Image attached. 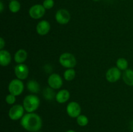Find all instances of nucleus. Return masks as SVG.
I'll return each mask as SVG.
<instances>
[{
    "label": "nucleus",
    "instance_id": "obj_26",
    "mask_svg": "<svg viewBox=\"0 0 133 132\" xmlns=\"http://www.w3.org/2000/svg\"><path fill=\"white\" fill-rule=\"evenodd\" d=\"M4 10V5H3V3L2 1H0V12H3Z\"/></svg>",
    "mask_w": 133,
    "mask_h": 132
},
{
    "label": "nucleus",
    "instance_id": "obj_3",
    "mask_svg": "<svg viewBox=\"0 0 133 132\" xmlns=\"http://www.w3.org/2000/svg\"><path fill=\"white\" fill-rule=\"evenodd\" d=\"M59 63L62 67L66 69L74 68L77 65V60L71 53H64L60 56Z\"/></svg>",
    "mask_w": 133,
    "mask_h": 132
},
{
    "label": "nucleus",
    "instance_id": "obj_6",
    "mask_svg": "<svg viewBox=\"0 0 133 132\" xmlns=\"http://www.w3.org/2000/svg\"><path fill=\"white\" fill-rule=\"evenodd\" d=\"M46 9L42 5L36 4L31 6L29 10V15L34 19H38L42 18L45 13Z\"/></svg>",
    "mask_w": 133,
    "mask_h": 132
},
{
    "label": "nucleus",
    "instance_id": "obj_19",
    "mask_svg": "<svg viewBox=\"0 0 133 132\" xmlns=\"http://www.w3.org/2000/svg\"><path fill=\"white\" fill-rule=\"evenodd\" d=\"M9 9L12 13L18 12L21 9L20 3L18 0H12L9 3Z\"/></svg>",
    "mask_w": 133,
    "mask_h": 132
},
{
    "label": "nucleus",
    "instance_id": "obj_17",
    "mask_svg": "<svg viewBox=\"0 0 133 132\" xmlns=\"http://www.w3.org/2000/svg\"><path fill=\"white\" fill-rule=\"evenodd\" d=\"M27 88L29 92L33 94H36L40 92V85L36 80H31L27 82Z\"/></svg>",
    "mask_w": 133,
    "mask_h": 132
},
{
    "label": "nucleus",
    "instance_id": "obj_7",
    "mask_svg": "<svg viewBox=\"0 0 133 132\" xmlns=\"http://www.w3.org/2000/svg\"><path fill=\"white\" fill-rule=\"evenodd\" d=\"M55 20L61 25H66L70 22L71 15L66 9H61L57 10L55 14Z\"/></svg>",
    "mask_w": 133,
    "mask_h": 132
},
{
    "label": "nucleus",
    "instance_id": "obj_21",
    "mask_svg": "<svg viewBox=\"0 0 133 132\" xmlns=\"http://www.w3.org/2000/svg\"><path fill=\"white\" fill-rule=\"evenodd\" d=\"M129 66L128 61L124 58H119L116 61V67L121 71H125Z\"/></svg>",
    "mask_w": 133,
    "mask_h": 132
},
{
    "label": "nucleus",
    "instance_id": "obj_2",
    "mask_svg": "<svg viewBox=\"0 0 133 132\" xmlns=\"http://www.w3.org/2000/svg\"><path fill=\"white\" fill-rule=\"evenodd\" d=\"M40 104V100L34 94L26 96L23 101V106L27 113H33L38 109Z\"/></svg>",
    "mask_w": 133,
    "mask_h": 132
},
{
    "label": "nucleus",
    "instance_id": "obj_20",
    "mask_svg": "<svg viewBox=\"0 0 133 132\" xmlns=\"http://www.w3.org/2000/svg\"><path fill=\"white\" fill-rule=\"evenodd\" d=\"M76 75L75 69L74 68L67 69L64 72V78L68 82H70L74 80Z\"/></svg>",
    "mask_w": 133,
    "mask_h": 132
},
{
    "label": "nucleus",
    "instance_id": "obj_10",
    "mask_svg": "<svg viewBox=\"0 0 133 132\" xmlns=\"http://www.w3.org/2000/svg\"><path fill=\"white\" fill-rule=\"evenodd\" d=\"M122 76L121 70L117 67H113L109 69L106 72V79L110 83H115L120 79Z\"/></svg>",
    "mask_w": 133,
    "mask_h": 132
},
{
    "label": "nucleus",
    "instance_id": "obj_15",
    "mask_svg": "<svg viewBox=\"0 0 133 132\" xmlns=\"http://www.w3.org/2000/svg\"><path fill=\"white\" fill-rule=\"evenodd\" d=\"M27 58V52L25 49H20L17 50L14 56V60L18 64L23 63Z\"/></svg>",
    "mask_w": 133,
    "mask_h": 132
},
{
    "label": "nucleus",
    "instance_id": "obj_28",
    "mask_svg": "<svg viewBox=\"0 0 133 132\" xmlns=\"http://www.w3.org/2000/svg\"><path fill=\"white\" fill-rule=\"evenodd\" d=\"M94 1H99V0H93Z\"/></svg>",
    "mask_w": 133,
    "mask_h": 132
},
{
    "label": "nucleus",
    "instance_id": "obj_14",
    "mask_svg": "<svg viewBox=\"0 0 133 132\" xmlns=\"http://www.w3.org/2000/svg\"><path fill=\"white\" fill-rule=\"evenodd\" d=\"M70 97V93L67 89H61L56 94L55 99L59 104H64L67 102Z\"/></svg>",
    "mask_w": 133,
    "mask_h": 132
},
{
    "label": "nucleus",
    "instance_id": "obj_9",
    "mask_svg": "<svg viewBox=\"0 0 133 132\" xmlns=\"http://www.w3.org/2000/svg\"><path fill=\"white\" fill-rule=\"evenodd\" d=\"M48 85L53 89H59L63 85L62 77L57 73H52L48 79Z\"/></svg>",
    "mask_w": 133,
    "mask_h": 132
},
{
    "label": "nucleus",
    "instance_id": "obj_30",
    "mask_svg": "<svg viewBox=\"0 0 133 132\" xmlns=\"http://www.w3.org/2000/svg\"><path fill=\"white\" fill-rule=\"evenodd\" d=\"M121 1H123V0H121Z\"/></svg>",
    "mask_w": 133,
    "mask_h": 132
},
{
    "label": "nucleus",
    "instance_id": "obj_27",
    "mask_svg": "<svg viewBox=\"0 0 133 132\" xmlns=\"http://www.w3.org/2000/svg\"><path fill=\"white\" fill-rule=\"evenodd\" d=\"M66 132H76V131L74 130H72V129H70V130H68L67 131H66Z\"/></svg>",
    "mask_w": 133,
    "mask_h": 132
},
{
    "label": "nucleus",
    "instance_id": "obj_1",
    "mask_svg": "<svg viewBox=\"0 0 133 132\" xmlns=\"http://www.w3.org/2000/svg\"><path fill=\"white\" fill-rule=\"evenodd\" d=\"M20 124L28 131L37 132L42 126V120L38 114L27 113L21 119Z\"/></svg>",
    "mask_w": 133,
    "mask_h": 132
},
{
    "label": "nucleus",
    "instance_id": "obj_22",
    "mask_svg": "<svg viewBox=\"0 0 133 132\" xmlns=\"http://www.w3.org/2000/svg\"><path fill=\"white\" fill-rule=\"evenodd\" d=\"M76 119L77 123L78 124V125L82 127L86 126L88 124V122H89L88 118L84 115H80Z\"/></svg>",
    "mask_w": 133,
    "mask_h": 132
},
{
    "label": "nucleus",
    "instance_id": "obj_18",
    "mask_svg": "<svg viewBox=\"0 0 133 132\" xmlns=\"http://www.w3.org/2000/svg\"><path fill=\"white\" fill-rule=\"evenodd\" d=\"M55 89H52L50 87H45L43 91V97L47 100H51L56 97V94L55 93Z\"/></svg>",
    "mask_w": 133,
    "mask_h": 132
},
{
    "label": "nucleus",
    "instance_id": "obj_24",
    "mask_svg": "<svg viewBox=\"0 0 133 132\" xmlns=\"http://www.w3.org/2000/svg\"><path fill=\"white\" fill-rule=\"evenodd\" d=\"M54 0H44L42 5L46 10H49L54 6Z\"/></svg>",
    "mask_w": 133,
    "mask_h": 132
},
{
    "label": "nucleus",
    "instance_id": "obj_13",
    "mask_svg": "<svg viewBox=\"0 0 133 132\" xmlns=\"http://www.w3.org/2000/svg\"><path fill=\"white\" fill-rule=\"evenodd\" d=\"M11 54L8 50H0V64L3 67H6L9 65L11 62Z\"/></svg>",
    "mask_w": 133,
    "mask_h": 132
},
{
    "label": "nucleus",
    "instance_id": "obj_11",
    "mask_svg": "<svg viewBox=\"0 0 133 132\" xmlns=\"http://www.w3.org/2000/svg\"><path fill=\"white\" fill-rule=\"evenodd\" d=\"M29 72L28 67L24 63H19L14 67V74L17 78L21 80H25L28 77Z\"/></svg>",
    "mask_w": 133,
    "mask_h": 132
},
{
    "label": "nucleus",
    "instance_id": "obj_16",
    "mask_svg": "<svg viewBox=\"0 0 133 132\" xmlns=\"http://www.w3.org/2000/svg\"><path fill=\"white\" fill-rule=\"evenodd\" d=\"M122 78L123 82L129 86H133V70L127 69L122 74Z\"/></svg>",
    "mask_w": 133,
    "mask_h": 132
},
{
    "label": "nucleus",
    "instance_id": "obj_5",
    "mask_svg": "<svg viewBox=\"0 0 133 132\" xmlns=\"http://www.w3.org/2000/svg\"><path fill=\"white\" fill-rule=\"evenodd\" d=\"M25 109L23 105L15 104L10 107L9 111V116L11 120H18L24 115Z\"/></svg>",
    "mask_w": 133,
    "mask_h": 132
},
{
    "label": "nucleus",
    "instance_id": "obj_12",
    "mask_svg": "<svg viewBox=\"0 0 133 132\" xmlns=\"http://www.w3.org/2000/svg\"><path fill=\"white\" fill-rule=\"evenodd\" d=\"M51 29V25L46 20H42L38 23L36 25V32L40 36H45L49 33Z\"/></svg>",
    "mask_w": 133,
    "mask_h": 132
},
{
    "label": "nucleus",
    "instance_id": "obj_8",
    "mask_svg": "<svg viewBox=\"0 0 133 132\" xmlns=\"http://www.w3.org/2000/svg\"><path fill=\"white\" fill-rule=\"evenodd\" d=\"M66 113L70 117L77 118L81 115V107L77 102L72 101L66 106Z\"/></svg>",
    "mask_w": 133,
    "mask_h": 132
},
{
    "label": "nucleus",
    "instance_id": "obj_25",
    "mask_svg": "<svg viewBox=\"0 0 133 132\" xmlns=\"http://www.w3.org/2000/svg\"><path fill=\"white\" fill-rule=\"evenodd\" d=\"M5 45V41L3 38H0V50H3Z\"/></svg>",
    "mask_w": 133,
    "mask_h": 132
},
{
    "label": "nucleus",
    "instance_id": "obj_23",
    "mask_svg": "<svg viewBox=\"0 0 133 132\" xmlns=\"http://www.w3.org/2000/svg\"><path fill=\"white\" fill-rule=\"evenodd\" d=\"M5 101H6V103L9 105H12L16 101V96L12 94H10L9 93L8 95H6V97H5Z\"/></svg>",
    "mask_w": 133,
    "mask_h": 132
},
{
    "label": "nucleus",
    "instance_id": "obj_29",
    "mask_svg": "<svg viewBox=\"0 0 133 132\" xmlns=\"http://www.w3.org/2000/svg\"><path fill=\"white\" fill-rule=\"evenodd\" d=\"M37 132H42V131H37Z\"/></svg>",
    "mask_w": 133,
    "mask_h": 132
},
{
    "label": "nucleus",
    "instance_id": "obj_4",
    "mask_svg": "<svg viewBox=\"0 0 133 132\" xmlns=\"http://www.w3.org/2000/svg\"><path fill=\"white\" fill-rule=\"evenodd\" d=\"M8 90L10 94H14L16 97L19 96L23 93L24 90V84L22 80L19 79H13L9 83Z\"/></svg>",
    "mask_w": 133,
    "mask_h": 132
},
{
    "label": "nucleus",
    "instance_id": "obj_31",
    "mask_svg": "<svg viewBox=\"0 0 133 132\" xmlns=\"http://www.w3.org/2000/svg\"><path fill=\"white\" fill-rule=\"evenodd\" d=\"M10 1H12V0H10Z\"/></svg>",
    "mask_w": 133,
    "mask_h": 132
}]
</instances>
